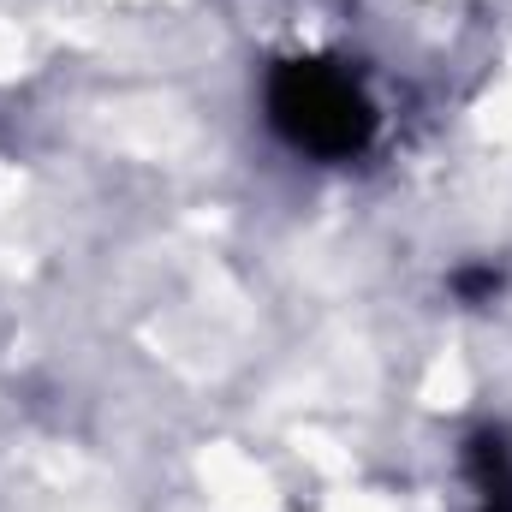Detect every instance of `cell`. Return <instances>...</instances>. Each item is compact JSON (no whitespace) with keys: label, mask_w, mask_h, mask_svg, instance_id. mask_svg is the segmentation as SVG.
<instances>
[{"label":"cell","mask_w":512,"mask_h":512,"mask_svg":"<svg viewBox=\"0 0 512 512\" xmlns=\"http://www.w3.org/2000/svg\"><path fill=\"white\" fill-rule=\"evenodd\" d=\"M268 108H274V126L316 155H346L370 137V102L346 72H328V66H286L268 90Z\"/></svg>","instance_id":"cell-1"}]
</instances>
